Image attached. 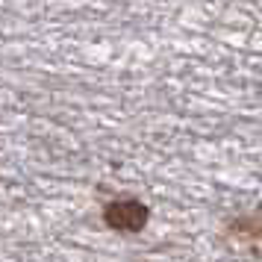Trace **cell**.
Returning a JSON list of instances; mask_svg holds the SVG:
<instances>
[{
	"instance_id": "1",
	"label": "cell",
	"mask_w": 262,
	"mask_h": 262,
	"mask_svg": "<svg viewBox=\"0 0 262 262\" xmlns=\"http://www.w3.org/2000/svg\"><path fill=\"white\" fill-rule=\"evenodd\" d=\"M150 221V209L136 198H121V201L106 203L103 209V224L115 233H139Z\"/></svg>"
}]
</instances>
